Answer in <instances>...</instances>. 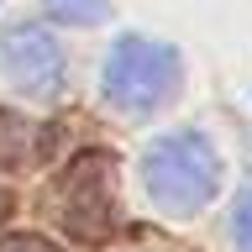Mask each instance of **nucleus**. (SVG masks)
<instances>
[{
	"instance_id": "20e7f679",
	"label": "nucleus",
	"mask_w": 252,
	"mask_h": 252,
	"mask_svg": "<svg viewBox=\"0 0 252 252\" xmlns=\"http://www.w3.org/2000/svg\"><path fill=\"white\" fill-rule=\"evenodd\" d=\"M47 16H58V21H68V27H100L110 16L105 0H42Z\"/></svg>"
},
{
	"instance_id": "39448f33",
	"label": "nucleus",
	"mask_w": 252,
	"mask_h": 252,
	"mask_svg": "<svg viewBox=\"0 0 252 252\" xmlns=\"http://www.w3.org/2000/svg\"><path fill=\"white\" fill-rule=\"evenodd\" d=\"M231 236H236L242 252H252V189H242V200L231 210Z\"/></svg>"
},
{
	"instance_id": "423d86ee",
	"label": "nucleus",
	"mask_w": 252,
	"mask_h": 252,
	"mask_svg": "<svg viewBox=\"0 0 252 252\" xmlns=\"http://www.w3.org/2000/svg\"><path fill=\"white\" fill-rule=\"evenodd\" d=\"M0 252H53L47 242H37V236H16V242H5Z\"/></svg>"
},
{
	"instance_id": "7ed1b4c3",
	"label": "nucleus",
	"mask_w": 252,
	"mask_h": 252,
	"mask_svg": "<svg viewBox=\"0 0 252 252\" xmlns=\"http://www.w3.org/2000/svg\"><path fill=\"white\" fill-rule=\"evenodd\" d=\"M0 68L21 94H53L63 84V47L42 21H16L0 37Z\"/></svg>"
},
{
	"instance_id": "f03ea898",
	"label": "nucleus",
	"mask_w": 252,
	"mask_h": 252,
	"mask_svg": "<svg viewBox=\"0 0 252 252\" xmlns=\"http://www.w3.org/2000/svg\"><path fill=\"white\" fill-rule=\"evenodd\" d=\"M179 79H184V58H179V47L158 42V37H121V42L110 47L105 58V100L110 105L131 110V116H147L179 90Z\"/></svg>"
},
{
	"instance_id": "f257e3e1",
	"label": "nucleus",
	"mask_w": 252,
	"mask_h": 252,
	"mask_svg": "<svg viewBox=\"0 0 252 252\" xmlns=\"http://www.w3.org/2000/svg\"><path fill=\"white\" fill-rule=\"evenodd\" d=\"M147 200L168 216H200L220 189V153L205 131H168L142 153Z\"/></svg>"
}]
</instances>
